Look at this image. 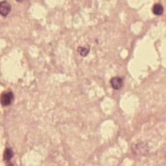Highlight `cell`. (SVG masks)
Segmentation results:
<instances>
[{"label":"cell","mask_w":166,"mask_h":166,"mask_svg":"<svg viewBox=\"0 0 166 166\" xmlns=\"http://www.w3.org/2000/svg\"><path fill=\"white\" fill-rule=\"evenodd\" d=\"M14 99V94L11 91H6L2 93L1 96V103L4 107L9 106Z\"/></svg>","instance_id":"1"},{"label":"cell","mask_w":166,"mask_h":166,"mask_svg":"<svg viewBox=\"0 0 166 166\" xmlns=\"http://www.w3.org/2000/svg\"><path fill=\"white\" fill-rule=\"evenodd\" d=\"M110 85L114 90H119L123 86V79L119 77H112L110 80Z\"/></svg>","instance_id":"3"},{"label":"cell","mask_w":166,"mask_h":166,"mask_svg":"<svg viewBox=\"0 0 166 166\" xmlns=\"http://www.w3.org/2000/svg\"><path fill=\"white\" fill-rule=\"evenodd\" d=\"M14 156L13 150L11 148H7L5 149L4 153H3V158L4 160L7 161L11 160Z\"/></svg>","instance_id":"5"},{"label":"cell","mask_w":166,"mask_h":166,"mask_svg":"<svg viewBox=\"0 0 166 166\" xmlns=\"http://www.w3.org/2000/svg\"><path fill=\"white\" fill-rule=\"evenodd\" d=\"M11 11V6L6 1H3L0 3V13L2 16L6 17Z\"/></svg>","instance_id":"2"},{"label":"cell","mask_w":166,"mask_h":166,"mask_svg":"<svg viewBox=\"0 0 166 166\" xmlns=\"http://www.w3.org/2000/svg\"><path fill=\"white\" fill-rule=\"evenodd\" d=\"M152 11H153V12L155 15H158V16H159V15H161L163 14L164 8H163V7L161 4L156 3V4H154L153 5Z\"/></svg>","instance_id":"4"},{"label":"cell","mask_w":166,"mask_h":166,"mask_svg":"<svg viewBox=\"0 0 166 166\" xmlns=\"http://www.w3.org/2000/svg\"><path fill=\"white\" fill-rule=\"evenodd\" d=\"M77 51L82 57H86L89 53V49L86 47L79 46Z\"/></svg>","instance_id":"6"}]
</instances>
